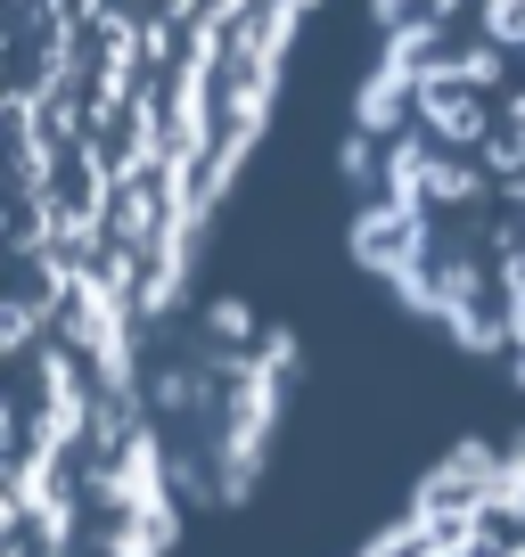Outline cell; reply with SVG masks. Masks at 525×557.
Masks as SVG:
<instances>
[{"instance_id":"obj_1","label":"cell","mask_w":525,"mask_h":557,"mask_svg":"<svg viewBox=\"0 0 525 557\" xmlns=\"http://www.w3.org/2000/svg\"><path fill=\"white\" fill-rule=\"evenodd\" d=\"M313 0H17L9 557H164L181 278Z\"/></svg>"},{"instance_id":"obj_3","label":"cell","mask_w":525,"mask_h":557,"mask_svg":"<svg viewBox=\"0 0 525 557\" xmlns=\"http://www.w3.org/2000/svg\"><path fill=\"white\" fill-rule=\"evenodd\" d=\"M362 557H525V443L460 451Z\"/></svg>"},{"instance_id":"obj_2","label":"cell","mask_w":525,"mask_h":557,"mask_svg":"<svg viewBox=\"0 0 525 557\" xmlns=\"http://www.w3.org/2000/svg\"><path fill=\"white\" fill-rule=\"evenodd\" d=\"M345 164L386 287L525 377V0H386Z\"/></svg>"}]
</instances>
